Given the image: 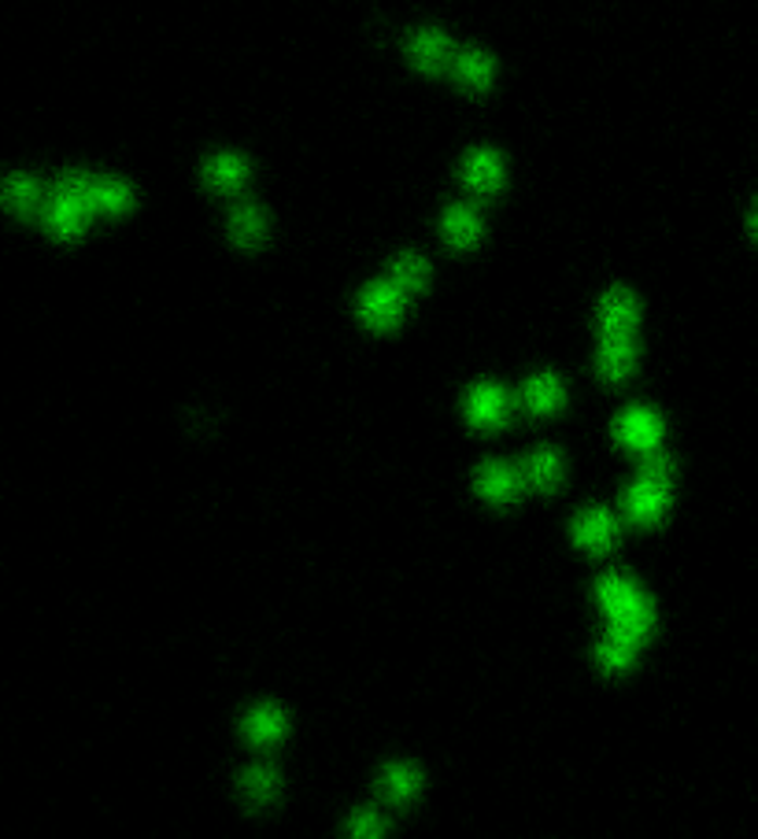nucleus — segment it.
<instances>
[{"instance_id":"obj_6","label":"nucleus","mask_w":758,"mask_h":839,"mask_svg":"<svg viewBox=\"0 0 758 839\" xmlns=\"http://www.w3.org/2000/svg\"><path fill=\"white\" fill-rule=\"evenodd\" d=\"M615 437H618V444H626L633 451H655L658 440H663V418H658L655 411L633 408L615 422Z\"/></svg>"},{"instance_id":"obj_2","label":"nucleus","mask_w":758,"mask_h":839,"mask_svg":"<svg viewBox=\"0 0 758 839\" xmlns=\"http://www.w3.org/2000/svg\"><path fill=\"white\" fill-rule=\"evenodd\" d=\"M86 182L89 175H82V170H67L56 182V189H52L49 207H44V225H49L52 237H63V241L78 237L89 225V219L97 215L93 204H89Z\"/></svg>"},{"instance_id":"obj_3","label":"nucleus","mask_w":758,"mask_h":839,"mask_svg":"<svg viewBox=\"0 0 758 839\" xmlns=\"http://www.w3.org/2000/svg\"><path fill=\"white\" fill-rule=\"evenodd\" d=\"M403 308H408V293L396 282H374L359 296V319L370 330H393L403 319Z\"/></svg>"},{"instance_id":"obj_19","label":"nucleus","mask_w":758,"mask_h":839,"mask_svg":"<svg viewBox=\"0 0 758 839\" xmlns=\"http://www.w3.org/2000/svg\"><path fill=\"white\" fill-rule=\"evenodd\" d=\"M204 178H207V185H215L219 193H233V189L245 185L248 164L241 156H215L211 164H207Z\"/></svg>"},{"instance_id":"obj_7","label":"nucleus","mask_w":758,"mask_h":839,"mask_svg":"<svg viewBox=\"0 0 758 839\" xmlns=\"http://www.w3.org/2000/svg\"><path fill=\"white\" fill-rule=\"evenodd\" d=\"M466 418L477 429H496L511 418V396L500 385H474V392L466 396Z\"/></svg>"},{"instance_id":"obj_16","label":"nucleus","mask_w":758,"mask_h":839,"mask_svg":"<svg viewBox=\"0 0 758 839\" xmlns=\"http://www.w3.org/2000/svg\"><path fill=\"white\" fill-rule=\"evenodd\" d=\"M419 788H422V773L408 762H393L389 770L382 773V796L389 802H400L403 806V802H411L419 796Z\"/></svg>"},{"instance_id":"obj_25","label":"nucleus","mask_w":758,"mask_h":839,"mask_svg":"<svg viewBox=\"0 0 758 839\" xmlns=\"http://www.w3.org/2000/svg\"><path fill=\"white\" fill-rule=\"evenodd\" d=\"M38 201H41V193L30 178H23V175L8 178V207H12L15 215H30L34 207H38Z\"/></svg>"},{"instance_id":"obj_15","label":"nucleus","mask_w":758,"mask_h":839,"mask_svg":"<svg viewBox=\"0 0 758 839\" xmlns=\"http://www.w3.org/2000/svg\"><path fill=\"white\" fill-rule=\"evenodd\" d=\"M288 721L278 707H256L252 714L245 718V736L252 739L256 747H267V744H278L285 736Z\"/></svg>"},{"instance_id":"obj_12","label":"nucleus","mask_w":758,"mask_h":839,"mask_svg":"<svg viewBox=\"0 0 758 839\" xmlns=\"http://www.w3.org/2000/svg\"><path fill=\"white\" fill-rule=\"evenodd\" d=\"M637 363V340L633 337H603L600 345V374L607 382H621Z\"/></svg>"},{"instance_id":"obj_14","label":"nucleus","mask_w":758,"mask_h":839,"mask_svg":"<svg viewBox=\"0 0 758 839\" xmlns=\"http://www.w3.org/2000/svg\"><path fill=\"white\" fill-rule=\"evenodd\" d=\"M86 193H89V204H93V211H104V215H119V211H126V207L133 204L130 185L119 182V178H93V175H89Z\"/></svg>"},{"instance_id":"obj_22","label":"nucleus","mask_w":758,"mask_h":839,"mask_svg":"<svg viewBox=\"0 0 758 839\" xmlns=\"http://www.w3.org/2000/svg\"><path fill=\"white\" fill-rule=\"evenodd\" d=\"M563 403V385L555 374H540L526 385V408L534 414H552Z\"/></svg>"},{"instance_id":"obj_4","label":"nucleus","mask_w":758,"mask_h":839,"mask_svg":"<svg viewBox=\"0 0 758 839\" xmlns=\"http://www.w3.org/2000/svg\"><path fill=\"white\" fill-rule=\"evenodd\" d=\"M666 507H670V485L658 481V477L640 474L637 485H633V489H629V495H626L629 518L640 521V526H655V521L666 514Z\"/></svg>"},{"instance_id":"obj_10","label":"nucleus","mask_w":758,"mask_h":839,"mask_svg":"<svg viewBox=\"0 0 758 839\" xmlns=\"http://www.w3.org/2000/svg\"><path fill=\"white\" fill-rule=\"evenodd\" d=\"M615 537H618V526H615V518H611L607 511L592 507V511L577 514L574 540L581 547H589V552H607V547L615 544Z\"/></svg>"},{"instance_id":"obj_23","label":"nucleus","mask_w":758,"mask_h":839,"mask_svg":"<svg viewBox=\"0 0 758 839\" xmlns=\"http://www.w3.org/2000/svg\"><path fill=\"white\" fill-rule=\"evenodd\" d=\"M241 788H245L248 802H256V806H264V802H270L278 796V788H282V780H278L274 770H267V765H252V770L241 773Z\"/></svg>"},{"instance_id":"obj_20","label":"nucleus","mask_w":758,"mask_h":839,"mask_svg":"<svg viewBox=\"0 0 758 839\" xmlns=\"http://www.w3.org/2000/svg\"><path fill=\"white\" fill-rule=\"evenodd\" d=\"M230 233H233V241H237V245L256 248L259 241L267 237V219H264V211H259L256 204H241L237 211H233V219H230Z\"/></svg>"},{"instance_id":"obj_5","label":"nucleus","mask_w":758,"mask_h":839,"mask_svg":"<svg viewBox=\"0 0 758 839\" xmlns=\"http://www.w3.org/2000/svg\"><path fill=\"white\" fill-rule=\"evenodd\" d=\"M637 296L629 288H611L600 304V337H633L637 333Z\"/></svg>"},{"instance_id":"obj_13","label":"nucleus","mask_w":758,"mask_h":839,"mask_svg":"<svg viewBox=\"0 0 758 839\" xmlns=\"http://www.w3.org/2000/svg\"><path fill=\"white\" fill-rule=\"evenodd\" d=\"M408 56L414 60V67L422 70H440L451 60V41L440 30H419L408 41Z\"/></svg>"},{"instance_id":"obj_17","label":"nucleus","mask_w":758,"mask_h":839,"mask_svg":"<svg viewBox=\"0 0 758 839\" xmlns=\"http://www.w3.org/2000/svg\"><path fill=\"white\" fill-rule=\"evenodd\" d=\"M445 237H448L455 248H471L474 241L481 237V219H477L474 207H463V204L448 207V215H445Z\"/></svg>"},{"instance_id":"obj_28","label":"nucleus","mask_w":758,"mask_h":839,"mask_svg":"<svg viewBox=\"0 0 758 839\" xmlns=\"http://www.w3.org/2000/svg\"><path fill=\"white\" fill-rule=\"evenodd\" d=\"M755 233H758V215H755Z\"/></svg>"},{"instance_id":"obj_26","label":"nucleus","mask_w":758,"mask_h":839,"mask_svg":"<svg viewBox=\"0 0 758 839\" xmlns=\"http://www.w3.org/2000/svg\"><path fill=\"white\" fill-rule=\"evenodd\" d=\"M640 474H647V477H658V481H666V485H673V459L670 455H663V451H644V463H640Z\"/></svg>"},{"instance_id":"obj_18","label":"nucleus","mask_w":758,"mask_h":839,"mask_svg":"<svg viewBox=\"0 0 758 839\" xmlns=\"http://www.w3.org/2000/svg\"><path fill=\"white\" fill-rule=\"evenodd\" d=\"M558 477H563V459H558L555 448H540L526 459V481L534 489H555Z\"/></svg>"},{"instance_id":"obj_21","label":"nucleus","mask_w":758,"mask_h":839,"mask_svg":"<svg viewBox=\"0 0 758 839\" xmlns=\"http://www.w3.org/2000/svg\"><path fill=\"white\" fill-rule=\"evenodd\" d=\"M492 60L485 52H459L455 56V78L463 82L466 89H489L492 82Z\"/></svg>"},{"instance_id":"obj_27","label":"nucleus","mask_w":758,"mask_h":839,"mask_svg":"<svg viewBox=\"0 0 758 839\" xmlns=\"http://www.w3.org/2000/svg\"><path fill=\"white\" fill-rule=\"evenodd\" d=\"M348 832H356V836H382L385 832V821H382V814H374V810H359V814L351 817Z\"/></svg>"},{"instance_id":"obj_24","label":"nucleus","mask_w":758,"mask_h":839,"mask_svg":"<svg viewBox=\"0 0 758 839\" xmlns=\"http://www.w3.org/2000/svg\"><path fill=\"white\" fill-rule=\"evenodd\" d=\"M393 282L403 288V293H422L426 288V282H429V267H426V259H419V256H400L393 263Z\"/></svg>"},{"instance_id":"obj_1","label":"nucleus","mask_w":758,"mask_h":839,"mask_svg":"<svg viewBox=\"0 0 758 839\" xmlns=\"http://www.w3.org/2000/svg\"><path fill=\"white\" fill-rule=\"evenodd\" d=\"M595 595H600L603 615L611 618V625H615V629H626V633H633L640 640L652 633L655 607H652V599H647V595L640 592L633 581H629V577L603 573L600 584H595Z\"/></svg>"},{"instance_id":"obj_9","label":"nucleus","mask_w":758,"mask_h":839,"mask_svg":"<svg viewBox=\"0 0 758 839\" xmlns=\"http://www.w3.org/2000/svg\"><path fill=\"white\" fill-rule=\"evenodd\" d=\"M637 651H640V636L611 625L607 636H603L600 647H595V662H600L607 673H621V670H629V666L637 662Z\"/></svg>"},{"instance_id":"obj_8","label":"nucleus","mask_w":758,"mask_h":839,"mask_svg":"<svg viewBox=\"0 0 758 839\" xmlns=\"http://www.w3.org/2000/svg\"><path fill=\"white\" fill-rule=\"evenodd\" d=\"M522 485H526V470H518L511 463H485L481 474H477V492L489 503H496V507L518 500Z\"/></svg>"},{"instance_id":"obj_11","label":"nucleus","mask_w":758,"mask_h":839,"mask_svg":"<svg viewBox=\"0 0 758 839\" xmlns=\"http://www.w3.org/2000/svg\"><path fill=\"white\" fill-rule=\"evenodd\" d=\"M463 182L471 185L474 193H496V189H500V182H503V164H500V156H496V152H489V149L471 152V156H466V164H463Z\"/></svg>"}]
</instances>
